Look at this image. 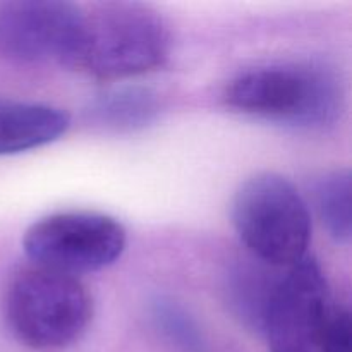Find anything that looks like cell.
Returning a JSON list of instances; mask_svg holds the SVG:
<instances>
[{
    "instance_id": "2",
    "label": "cell",
    "mask_w": 352,
    "mask_h": 352,
    "mask_svg": "<svg viewBox=\"0 0 352 352\" xmlns=\"http://www.w3.org/2000/svg\"><path fill=\"white\" fill-rule=\"evenodd\" d=\"M246 116L298 129H325L340 119L344 88L336 71L315 62H282L237 74L223 93Z\"/></svg>"
},
{
    "instance_id": "7",
    "label": "cell",
    "mask_w": 352,
    "mask_h": 352,
    "mask_svg": "<svg viewBox=\"0 0 352 352\" xmlns=\"http://www.w3.org/2000/svg\"><path fill=\"white\" fill-rule=\"evenodd\" d=\"M329 284L322 268L306 256L278 277L261 332L272 352H320L318 336L329 306Z\"/></svg>"
},
{
    "instance_id": "8",
    "label": "cell",
    "mask_w": 352,
    "mask_h": 352,
    "mask_svg": "<svg viewBox=\"0 0 352 352\" xmlns=\"http://www.w3.org/2000/svg\"><path fill=\"white\" fill-rule=\"evenodd\" d=\"M69 126L71 116L57 107L0 98V157L54 143Z\"/></svg>"
},
{
    "instance_id": "3",
    "label": "cell",
    "mask_w": 352,
    "mask_h": 352,
    "mask_svg": "<svg viewBox=\"0 0 352 352\" xmlns=\"http://www.w3.org/2000/svg\"><path fill=\"white\" fill-rule=\"evenodd\" d=\"M2 308L10 333L40 352L72 346L93 318V299L78 277L34 263L10 275Z\"/></svg>"
},
{
    "instance_id": "12",
    "label": "cell",
    "mask_w": 352,
    "mask_h": 352,
    "mask_svg": "<svg viewBox=\"0 0 352 352\" xmlns=\"http://www.w3.org/2000/svg\"><path fill=\"white\" fill-rule=\"evenodd\" d=\"M351 313L342 302L330 299L320 323V352H351Z\"/></svg>"
},
{
    "instance_id": "4",
    "label": "cell",
    "mask_w": 352,
    "mask_h": 352,
    "mask_svg": "<svg viewBox=\"0 0 352 352\" xmlns=\"http://www.w3.org/2000/svg\"><path fill=\"white\" fill-rule=\"evenodd\" d=\"M232 222L254 260L270 267H292L308 256L311 215L291 181L261 172L237 189Z\"/></svg>"
},
{
    "instance_id": "5",
    "label": "cell",
    "mask_w": 352,
    "mask_h": 352,
    "mask_svg": "<svg viewBox=\"0 0 352 352\" xmlns=\"http://www.w3.org/2000/svg\"><path fill=\"white\" fill-rule=\"evenodd\" d=\"M126 244L122 223L96 212L54 213L34 222L23 239L31 263L74 277L113 265Z\"/></svg>"
},
{
    "instance_id": "1",
    "label": "cell",
    "mask_w": 352,
    "mask_h": 352,
    "mask_svg": "<svg viewBox=\"0 0 352 352\" xmlns=\"http://www.w3.org/2000/svg\"><path fill=\"white\" fill-rule=\"evenodd\" d=\"M168 24L151 7L105 2L82 10L69 67L95 79H126L155 71L170 55Z\"/></svg>"
},
{
    "instance_id": "6",
    "label": "cell",
    "mask_w": 352,
    "mask_h": 352,
    "mask_svg": "<svg viewBox=\"0 0 352 352\" xmlns=\"http://www.w3.org/2000/svg\"><path fill=\"white\" fill-rule=\"evenodd\" d=\"M82 9L60 0L0 3V54L23 64L67 65Z\"/></svg>"
},
{
    "instance_id": "13",
    "label": "cell",
    "mask_w": 352,
    "mask_h": 352,
    "mask_svg": "<svg viewBox=\"0 0 352 352\" xmlns=\"http://www.w3.org/2000/svg\"><path fill=\"white\" fill-rule=\"evenodd\" d=\"M158 322H162V329L172 340L184 347L188 352L199 351V337L192 323L182 315L179 309L172 306H158L157 311Z\"/></svg>"
},
{
    "instance_id": "11",
    "label": "cell",
    "mask_w": 352,
    "mask_h": 352,
    "mask_svg": "<svg viewBox=\"0 0 352 352\" xmlns=\"http://www.w3.org/2000/svg\"><path fill=\"white\" fill-rule=\"evenodd\" d=\"M277 280L278 277H268L261 267H243V270L236 274V280L230 287L239 315L260 330Z\"/></svg>"
},
{
    "instance_id": "9",
    "label": "cell",
    "mask_w": 352,
    "mask_h": 352,
    "mask_svg": "<svg viewBox=\"0 0 352 352\" xmlns=\"http://www.w3.org/2000/svg\"><path fill=\"white\" fill-rule=\"evenodd\" d=\"M160 98L144 86H120L95 96L86 109L93 126L110 133H136L160 116Z\"/></svg>"
},
{
    "instance_id": "10",
    "label": "cell",
    "mask_w": 352,
    "mask_h": 352,
    "mask_svg": "<svg viewBox=\"0 0 352 352\" xmlns=\"http://www.w3.org/2000/svg\"><path fill=\"white\" fill-rule=\"evenodd\" d=\"M313 199L327 232L337 243L351 241V174L349 170L327 172L313 184Z\"/></svg>"
}]
</instances>
